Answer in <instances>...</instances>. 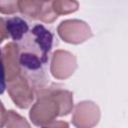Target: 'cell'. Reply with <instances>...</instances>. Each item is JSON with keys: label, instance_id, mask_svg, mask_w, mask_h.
<instances>
[{"label": "cell", "instance_id": "cell-2", "mask_svg": "<svg viewBox=\"0 0 128 128\" xmlns=\"http://www.w3.org/2000/svg\"><path fill=\"white\" fill-rule=\"evenodd\" d=\"M37 101L29 112V117L34 125L47 127L60 116V106L57 102L53 89H40L36 92Z\"/></svg>", "mask_w": 128, "mask_h": 128}, {"label": "cell", "instance_id": "cell-12", "mask_svg": "<svg viewBox=\"0 0 128 128\" xmlns=\"http://www.w3.org/2000/svg\"><path fill=\"white\" fill-rule=\"evenodd\" d=\"M6 127H30V124L26 121L25 118L17 114L13 110L6 111L5 114V123Z\"/></svg>", "mask_w": 128, "mask_h": 128}, {"label": "cell", "instance_id": "cell-10", "mask_svg": "<svg viewBox=\"0 0 128 128\" xmlns=\"http://www.w3.org/2000/svg\"><path fill=\"white\" fill-rule=\"evenodd\" d=\"M53 94L60 106V116L68 115L73 109V94L64 89H53Z\"/></svg>", "mask_w": 128, "mask_h": 128}, {"label": "cell", "instance_id": "cell-14", "mask_svg": "<svg viewBox=\"0 0 128 128\" xmlns=\"http://www.w3.org/2000/svg\"><path fill=\"white\" fill-rule=\"evenodd\" d=\"M5 88H6L5 73H4V67H3V62H2V52L0 50V94L4 92Z\"/></svg>", "mask_w": 128, "mask_h": 128}, {"label": "cell", "instance_id": "cell-17", "mask_svg": "<svg viewBox=\"0 0 128 128\" xmlns=\"http://www.w3.org/2000/svg\"><path fill=\"white\" fill-rule=\"evenodd\" d=\"M47 127H68V124L65 123V122H55V121H53Z\"/></svg>", "mask_w": 128, "mask_h": 128}, {"label": "cell", "instance_id": "cell-16", "mask_svg": "<svg viewBox=\"0 0 128 128\" xmlns=\"http://www.w3.org/2000/svg\"><path fill=\"white\" fill-rule=\"evenodd\" d=\"M5 114H6V110H5L2 102L0 101V127L4 126V123H5Z\"/></svg>", "mask_w": 128, "mask_h": 128}, {"label": "cell", "instance_id": "cell-13", "mask_svg": "<svg viewBox=\"0 0 128 128\" xmlns=\"http://www.w3.org/2000/svg\"><path fill=\"white\" fill-rule=\"evenodd\" d=\"M19 11V0H0V13L14 14Z\"/></svg>", "mask_w": 128, "mask_h": 128}, {"label": "cell", "instance_id": "cell-4", "mask_svg": "<svg viewBox=\"0 0 128 128\" xmlns=\"http://www.w3.org/2000/svg\"><path fill=\"white\" fill-rule=\"evenodd\" d=\"M8 93L12 101L21 109L28 108L34 99V91L30 86L28 79L22 72L14 79L7 82Z\"/></svg>", "mask_w": 128, "mask_h": 128}, {"label": "cell", "instance_id": "cell-6", "mask_svg": "<svg viewBox=\"0 0 128 128\" xmlns=\"http://www.w3.org/2000/svg\"><path fill=\"white\" fill-rule=\"evenodd\" d=\"M100 120V109L92 101L78 103L73 112L72 123L79 128H90L98 124Z\"/></svg>", "mask_w": 128, "mask_h": 128}, {"label": "cell", "instance_id": "cell-8", "mask_svg": "<svg viewBox=\"0 0 128 128\" xmlns=\"http://www.w3.org/2000/svg\"><path fill=\"white\" fill-rule=\"evenodd\" d=\"M52 0H19V11L26 17L36 20L45 4Z\"/></svg>", "mask_w": 128, "mask_h": 128}, {"label": "cell", "instance_id": "cell-3", "mask_svg": "<svg viewBox=\"0 0 128 128\" xmlns=\"http://www.w3.org/2000/svg\"><path fill=\"white\" fill-rule=\"evenodd\" d=\"M57 32L63 41L70 44H80L92 37L90 26L78 19L62 21L57 28Z\"/></svg>", "mask_w": 128, "mask_h": 128}, {"label": "cell", "instance_id": "cell-5", "mask_svg": "<svg viewBox=\"0 0 128 128\" xmlns=\"http://www.w3.org/2000/svg\"><path fill=\"white\" fill-rule=\"evenodd\" d=\"M77 68L76 57L69 51L56 50L51 59L50 72L54 78L64 80L69 78Z\"/></svg>", "mask_w": 128, "mask_h": 128}, {"label": "cell", "instance_id": "cell-1", "mask_svg": "<svg viewBox=\"0 0 128 128\" xmlns=\"http://www.w3.org/2000/svg\"><path fill=\"white\" fill-rule=\"evenodd\" d=\"M53 35L43 25H36L30 31L24 45H18L20 66L36 71L47 62L48 53L52 47Z\"/></svg>", "mask_w": 128, "mask_h": 128}, {"label": "cell", "instance_id": "cell-11", "mask_svg": "<svg viewBox=\"0 0 128 128\" xmlns=\"http://www.w3.org/2000/svg\"><path fill=\"white\" fill-rule=\"evenodd\" d=\"M52 9L56 15H66L78 10L79 3L76 0H52Z\"/></svg>", "mask_w": 128, "mask_h": 128}, {"label": "cell", "instance_id": "cell-15", "mask_svg": "<svg viewBox=\"0 0 128 128\" xmlns=\"http://www.w3.org/2000/svg\"><path fill=\"white\" fill-rule=\"evenodd\" d=\"M8 37H9V34L6 28V21L3 18H0V43H2Z\"/></svg>", "mask_w": 128, "mask_h": 128}, {"label": "cell", "instance_id": "cell-9", "mask_svg": "<svg viewBox=\"0 0 128 128\" xmlns=\"http://www.w3.org/2000/svg\"><path fill=\"white\" fill-rule=\"evenodd\" d=\"M6 28L9 36L14 41H20L29 31L28 24L19 17H13L6 21Z\"/></svg>", "mask_w": 128, "mask_h": 128}, {"label": "cell", "instance_id": "cell-7", "mask_svg": "<svg viewBox=\"0 0 128 128\" xmlns=\"http://www.w3.org/2000/svg\"><path fill=\"white\" fill-rule=\"evenodd\" d=\"M2 52V62L5 73V81H10L14 79L17 75L22 72L19 63V48L18 44L10 42L6 44Z\"/></svg>", "mask_w": 128, "mask_h": 128}]
</instances>
